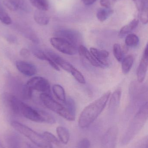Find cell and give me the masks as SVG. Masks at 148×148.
Returning <instances> with one entry per match:
<instances>
[{
	"label": "cell",
	"instance_id": "6da1fadb",
	"mask_svg": "<svg viewBox=\"0 0 148 148\" xmlns=\"http://www.w3.org/2000/svg\"><path fill=\"white\" fill-rule=\"evenodd\" d=\"M111 95L107 91L83 110L79 117L78 125L82 129L88 127L103 111Z\"/></svg>",
	"mask_w": 148,
	"mask_h": 148
},
{
	"label": "cell",
	"instance_id": "7a4b0ae2",
	"mask_svg": "<svg viewBox=\"0 0 148 148\" xmlns=\"http://www.w3.org/2000/svg\"><path fill=\"white\" fill-rule=\"evenodd\" d=\"M148 103L141 107L136 115L122 140L123 145H127L140 131L148 118Z\"/></svg>",
	"mask_w": 148,
	"mask_h": 148
},
{
	"label": "cell",
	"instance_id": "3957f363",
	"mask_svg": "<svg viewBox=\"0 0 148 148\" xmlns=\"http://www.w3.org/2000/svg\"><path fill=\"white\" fill-rule=\"evenodd\" d=\"M11 125L16 131L24 135L38 147L53 148L52 144L47 141L42 134H40L26 125L16 121L11 122Z\"/></svg>",
	"mask_w": 148,
	"mask_h": 148
},
{
	"label": "cell",
	"instance_id": "277c9868",
	"mask_svg": "<svg viewBox=\"0 0 148 148\" xmlns=\"http://www.w3.org/2000/svg\"><path fill=\"white\" fill-rule=\"evenodd\" d=\"M21 115L32 121L37 123H44L53 124L56 123L55 118L46 111L34 108L23 103L21 108Z\"/></svg>",
	"mask_w": 148,
	"mask_h": 148
},
{
	"label": "cell",
	"instance_id": "5b68a950",
	"mask_svg": "<svg viewBox=\"0 0 148 148\" xmlns=\"http://www.w3.org/2000/svg\"><path fill=\"white\" fill-rule=\"evenodd\" d=\"M40 99L44 106L53 112L70 121H73L75 119V114L70 111L64 105L56 101L50 94L41 93Z\"/></svg>",
	"mask_w": 148,
	"mask_h": 148
},
{
	"label": "cell",
	"instance_id": "8992f818",
	"mask_svg": "<svg viewBox=\"0 0 148 148\" xmlns=\"http://www.w3.org/2000/svg\"><path fill=\"white\" fill-rule=\"evenodd\" d=\"M51 45L56 50L64 54L74 55L78 53L77 47L61 37H52L50 40Z\"/></svg>",
	"mask_w": 148,
	"mask_h": 148
},
{
	"label": "cell",
	"instance_id": "52a82bcc",
	"mask_svg": "<svg viewBox=\"0 0 148 148\" xmlns=\"http://www.w3.org/2000/svg\"><path fill=\"white\" fill-rule=\"evenodd\" d=\"M26 85L32 90H35L42 93L50 94V85L48 81L44 77L36 76L27 82Z\"/></svg>",
	"mask_w": 148,
	"mask_h": 148
},
{
	"label": "cell",
	"instance_id": "ba28073f",
	"mask_svg": "<svg viewBox=\"0 0 148 148\" xmlns=\"http://www.w3.org/2000/svg\"><path fill=\"white\" fill-rule=\"evenodd\" d=\"M56 37H61L78 47L82 41L81 34L78 31L73 29H64L58 30L55 33Z\"/></svg>",
	"mask_w": 148,
	"mask_h": 148
},
{
	"label": "cell",
	"instance_id": "9c48e42d",
	"mask_svg": "<svg viewBox=\"0 0 148 148\" xmlns=\"http://www.w3.org/2000/svg\"><path fill=\"white\" fill-rule=\"evenodd\" d=\"M45 53L58 66L61 68L64 71L71 73L72 71L75 68L72 64L65 60L63 58L52 50L49 49L47 50Z\"/></svg>",
	"mask_w": 148,
	"mask_h": 148
},
{
	"label": "cell",
	"instance_id": "30bf717a",
	"mask_svg": "<svg viewBox=\"0 0 148 148\" xmlns=\"http://www.w3.org/2000/svg\"><path fill=\"white\" fill-rule=\"evenodd\" d=\"M118 130L116 127L109 128L103 139L102 148H116Z\"/></svg>",
	"mask_w": 148,
	"mask_h": 148
},
{
	"label": "cell",
	"instance_id": "8fae6325",
	"mask_svg": "<svg viewBox=\"0 0 148 148\" xmlns=\"http://www.w3.org/2000/svg\"><path fill=\"white\" fill-rule=\"evenodd\" d=\"M148 66V45H147L137 68V77L139 82L142 83L144 81L147 71Z\"/></svg>",
	"mask_w": 148,
	"mask_h": 148
},
{
	"label": "cell",
	"instance_id": "7c38bea8",
	"mask_svg": "<svg viewBox=\"0 0 148 148\" xmlns=\"http://www.w3.org/2000/svg\"><path fill=\"white\" fill-rule=\"evenodd\" d=\"M4 3L10 10H20L27 13L31 11V7L26 0H5Z\"/></svg>",
	"mask_w": 148,
	"mask_h": 148
},
{
	"label": "cell",
	"instance_id": "4fadbf2b",
	"mask_svg": "<svg viewBox=\"0 0 148 148\" xmlns=\"http://www.w3.org/2000/svg\"><path fill=\"white\" fill-rule=\"evenodd\" d=\"M17 70L23 75L32 76L37 73L36 66L32 63L24 61H17L16 62Z\"/></svg>",
	"mask_w": 148,
	"mask_h": 148
},
{
	"label": "cell",
	"instance_id": "5bb4252c",
	"mask_svg": "<svg viewBox=\"0 0 148 148\" xmlns=\"http://www.w3.org/2000/svg\"><path fill=\"white\" fill-rule=\"evenodd\" d=\"M5 100L7 105L14 114L21 115V108L23 102L15 96L10 94H7L5 95Z\"/></svg>",
	"mask_w": 148,
	"mask_h": 148
},
{
	"label": "cell",
	"instance_id": "9a60e30c",
	"mask_svg": "<svg viewBox=\"0 0 148 148\" xmlns=\"http://www.w3.org/2000/svg\"><path fill=\"white\" fill-rule=\"evenodd\" d=\"M91 53L96 60L103 66H108V57L109 53L106 50H100L94 47H91L89 49Z\"/></svg>",
	"mask_w": 148,
	"mask_h": 148
},
{
	"label": "cell",
	"instance_id": "2e32d148",
	"mask_svg": "<svg viewBox=\"0 0 148 148\" xmlns=\"http://www.w3.org/2000/svg\"><path fill=\"white\" fill-rule=\"evenodd\" d=\"M5 140L8 148H22L21 139L15 132L8 133L5 136Z\"/></svg>",
	"mask_w": 148,
	"mask_h": 148
},
{
	"label": "cell",
	"instance_id": "e0dca14e",
	"mask_svg": "<svg viewBox=\"0 0 148 148\" xmlns=\"http://www.w3.org/2000/svg\"><path fill=\"white\" fill-rule=\"evenodd\" d=\"M78 53L82 57L87 60L92 66L96 67H103L96 60L90 51L84 46L80 45L78 47Z\"/></svg>",
	"mask_w": 148,
	"mask_h": 148
},
{
	"label": "cell",
	"instance_id": "ac0fdd59",
	"mask_svg": "<svg viewBox=\"0 0 148 148\" xmlns=\"http://www.w3.org/2000/svg\"><path fill=\"white\" fill-rule=\"evenodd\" d=\"M43 11L37 10L35 11L34 14L35 21L37 24L42 26L47 25L49 22L48 16Z\"/></svg>",
	"mask_w": 148,
	"mask_h": 148
},
{
	"label": "cell",
	"instance_id": "d6986e66",
	"mask_svg": "<svg viewBox=\"0 0 148 148\" xmlns=\"http://www.w3.org/2000/svg\"><path fill=\"white\" fill-rule=\"evenodd\" d=\"M139 5V8L140 11V21L143 24H147L148 21L147 0H141Z\"/></svg>",
	"mask_w": 148,
	"mask_h": 148
},
{
	"label": "cell",
	"instance_id": "ffe728a7",
	"mask_svg": "<svg viewBox=\"0 0 148 148\" xmlns=\"http://www.w3.org/2000/svg\"><path fill=\"white\" fill-rule=\"evenodd\" d=\"M139 21L138 19H134L132 20L130 23L125 25L122 28L119 33V36L120 37H123L126 34H128L131 33L139 24Z\"/></svg>",
	"mask_w": 148,
	"mask_h": 148
},
{
	"label": "cell",
	"instance_id": "44dd1931",
	"mask_svg": "<svg viewBox=\"0 0 148 148\" xmlns=\"http://www.w3.org/2000/svg\"><path fill=\"white\" fill-rule=\"evenodd\" d=\"M56 131L60 141L63 144H67L70 137L68 130L64 127L59 126L56 128Z\"/></svg>",
	"mask_w": 148,
	"mask_h": 148
},
{
	"label": "cell",
	"instance_id": "7402d4cb",
	"mask_svg": "<svg viewBox=\"0 0 148 148\" xmlns=\"http://www.w3.org/2000/svg\"><path fill=\"white\" fill-rule=\"evenodd\" d=\"M134 62V56L129 55L123 58L122 61V70L123 74H127L130 72Z\"/></svg>",
	"mask_w": 148,
	"mask_h": 148
},
{
	"label": "cell",
	"instance_id": "603a6c76",
	"mask_svg": "<svg viewBox=\"0 0 148 148\" xmlns=\"http://www.w3.org/2000/svg\"><path fill=\"white\" fill-rule=\"evenodd\" d=\"M53 93L57 99L65 103L66 102V97L65 90L62 86L60 84H55L52 87Z\"/></svg>",
	"mask_w": 148,
	"mask_h": 148
},
{
	"label": "cell",
	"instance_id": "cb8c5ba5",
	"mask_svg": "<svg viewBox=\"0 0 148 148\" xmlns=\"http://www.w3.org/2000/svg\"><path fill=\"white\" fill-rule=\"evenodd\" d=\"M31 4L37 10L42 11H47L49 8V3L48 0H29Z\"/></svg>",
	"mask_w": 148,
	"mask_h": 148
},
{
	"label": "cell",
	"instance_id": "d4e9b609",
	"mask_svg": "<svg viewBox=\"0 0 148 148\" xmlns=\"http://www.w3.org/2000/svg\"><path fill=\"white\" fill-rule=\"evenodd\" d=\"M139 42V37L135 34H129L125 38V44L127 47H134L138 46Z\"/></svg>",
	"mask_w": 148,
	"mask_h": 148
},
{
	"label": "cell",
	"instance_id": "484cf974",
	"mask_svg": "<svg viewBox=\"0 0 148 148\" xmlns=\"http://www.w3.org/2000/svg\"><path fill=\"white\" fill-rule=\"evenodd\" d=\"M0 21L5 25H10L12 23V20L7 11L3 8L0 0Z\"/></svg>",
	"mask_w": 148,
	"mask_h": 148
},
{
	"label": "cell",
	"instance_id": "4316f807",
	"mask_svg": "<svg viewBox=\"0 0 148 148\" xmlns=\"http://www.w3.org/2000/svg\"><path fill=\"white\" fill-rule=\"evenodd\" d=\"M121 97V91L117 90L111 95L109 101V106L112 108L116 107L119 105Z\"/></svg>",
	"mask_w": 148,
	"mask_h": 148
},
{
	"label": "cell",
	"instance_id": "83f0119b",
	"mask_svg": "<svg viewBox=\"0 0 148 148\" xmlns=\"http://www.w3.org/2000/svg\"><path fill=\"white\" fill-rule=\"evenodd\" d=\"M113 53L114 56L116 60L119 62H121L123 58V49L122 48L120 45L118 43H115L113 47Z\"/></svg>",
	"mask_w": 148,
	"mask_h": 148
},
{
	"label": "cell",
	"instance_id": "f1b7e54d",
	"mask_svg": "<svg viewBox=\"0 0 148 148\" xmlns=\"http://www.w3.org/2000/svg\"><path fill=\"white\" fill-rule=\"evenodd\" d=\"M112 10L107 9L101 8L96 13L97 19L101 22H104L112 13Z\"/></svg>",
	"mask_w": 148,
	"mask_h": 148
},
{
	"label": "cell",
	"instance_id": "f546056e",
	"mask_svg": "<svg viewBox=\"0 0 148 148\" xmlns=\"http://www.w3.org/2000/svg\"><path fill=\"white\" fill-rule=\"evenodd\" d=\"M32 53L38 59L42 60H45L47 61L48 60L49 57L47 56L46 53H44L42 50L38 49V48L35 47L31 48Z\"/></svg>",
	"mask_w": 148,
	"mask_h": 148
},
{
	"label": "cell",
	"instance_id": "4dcf8cb0",
	"mask_svg": "<svg viewBox=\"0 0 148 148\" xmlns=\"http://www.w3.org/2000/svg\"><path fill=\"white\" fill-rule=\"evenodd\" d=\"M42 135L47 141L51 144L53 143L56 145H59L60 144V140H59L58 139L51 133L46 131L42 134Z\"/></svg>",
	"mask_w": 148,
	"mask_h": 148
},
{
	"label": "cell",
	"instance_id": "1f68e13d",
	"mask_svg": "<svg viewBox=\"0 0 148 148\" xmlns=\"http://www.w3.org/2000/svg\"><path fill=\"white\" fill-rule=\"evenodd\" d=\"M71 74L74 77L75 79L80 84H85L86 83V80L84 78V76L76 68L74 69V70L71 72Z\"/></svg>",
	"mask_w": 148,
	"mask_h": 148
},
{
	"label": "cell",
	"instance_id": "d6a6232c",
	"mask_svg": "<svg viewBox=\"0 0 148 148\" xmlns=\"http://www.w3.org/2000/svg\"><path fill=\"white\" fill-rule=\"evenodd\" d=\"M64 106L66 107L67 109L71 113L75 114L76 108L75 104L74 101L71 98H68L66 99V102L64 103Z\"/></svg>",
	"mask_w": 148,
	"mask_h": 148
},
{
	"label": "cell",
	"instance_id": "836d02e7",
	"mask_svg": "<svg viewBox=\"0 0 148 148\" xmlns=\"http://www.w3.org/2000/svg\"><path fill=\"white\" fill-rule=\"evenodd\" d=\"M91 143L88 139L83 138L82 139L77 145V148H90Z\"/></svg>",
	"mask_w": 148,
	"mask_h": 148
},
{
	"label": "cell",
	"instance_id": "e575fe53",
	"mask_svg": "<svg viewBox=\"0 0 148 148\" xmlns=\"http://www.w3.org/2000/svg\"><path fill=\"white\" fill-rule=\"evenodd\" d=\"M20 54L23 57L28 58L30 55V53L28 49H23L20 51Z\"/></svg>",
	"mask_w": 148,
	"mask_h": 148
},
{
	"label": "cell",
	"instance_id": "d590c367",
	"mask_svg": "<svg viewBox=\"0 0 148 148\" xmlns=\"http://www.w3.org/2000/svg\"><path fill=\"white\" fill-rule=\"evenodd\" d=\"M100 4L102 7H105L106 8H108L110 6L109 0H101Z\"/></svg>",
	"mask_w": 148,
	"mask_h": 148
},
{
	"label": "cell",
	"instance_id": "8d00e7d4",
	"mask_svg": "<svg viewBox=\"0 0 148 148\" xmlns=\"http://www.w3.org/2000/svg\"><path fill=\"white\" fill-rule=\"evenodd\" d=\"M139 148H148V139L147 137L144 138L141 141Z\"/></svg>",
	"mask_w": 148,
	"mask_h": 148
},
{
	"label": "cell",
	"instance_id": "74e56055",
	"mask_svg": "<svg viewBox=\"0 0 148 148\" xmlns=\"http://www.w3.org/2000/svg\"><path fill=\"white\" fill-rule=\"evenodd\" d=\"M96 0H82L83 3L86 5H90L95 2Z\"/></svg>",
	"mask_w": 148,
	"mask_h": 148
},
{
	"label": "cell",
	"instance_id": "f35d334b",
	"mask_svg": "<svg viewBox=\"0 0 148 148\" xmlns=\"http://www.w3.org/2000/svg\"><path fill=\"white\" fill-rule=\"evenodd\" d=\"M26 148H35L33 146H31L30 144H29V143H27L26 145Z\"/></svg>",
	"mask_w": 148,
	"mask_h": 148
},
{
	"label": "cell",
	"instance_id": "ab89813d",
	"mask_svg": "<svg viewBox=\"0 0 148 148\" xmlns=\"http://www.w3.org/2000/svg\"><path fill=\"white\" fill-rule=\"evenodd\" d=\"M0 148H4L3 145L1 143V141H0Z\"/></svg>",
	"mask_w": 148,
	"mask_h": 148
},
{
	"label": "cell",
	"instance_id": "60d3db41",
	"mask_svg": "<svg viewBox=\"0 0 148 148\" xmlns=\"http://www.w3.org/2000/svg\"><path fill=\"white\" fill-rule=\"evenodd\" d=\"M112 1H118V0H112Z\"/></svg>",
	"mask_w": 148,
	"mask_h": 148
},
{
	"label": "cell",
	"instance_id": "b9f144b4",
	"mask_svg": "<svg viewBox=\"0 0 148 148\" xmlns=\"http://www.w3.org/2000/svg\"><path fill=\"white\" fill-rule=\"evenodd\" d=\"M134 1H137V0H133Z\"/></svg>",
	"mask_w": 148,
	"mask_h": 148
}]
</instances>
